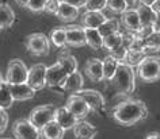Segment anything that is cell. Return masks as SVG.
Here are the masks:
<instances>
[{
	"instance_id": "obj_44",
	"label": "cell",
	"mask_w": 160,
	"mask_h": 139,
	"mask_svg": "<svg viewBox=\"0 0 160 139\" xmlns=\"http://www.w3.org/2000/svg\"><path fill=\"white\" fill-rule=\"evenodd\" d=\"M126 3L129 4V7H136V4H137V0H126Z\"/></svg>"
},
{
	"instance_id": "obj_26",
	"label": "cell",
	"mask_w": 160,
	"mask_h": 139,
	"mask_svg": "<svg viewBox=\"0 0 160 139\" xmlns=\"http://www.w3.org/2000/svg\"><path fill=\"white\" fill-rule=\"evenodd\" d=\"M15 22V12L7 3H0V30L8 29Z\"/></svg>"
},
{
	"instance_id": "obj_47",
	"label": "cell",
	"mask_w": 160,
	"mask_h": 139,
	"mask_svg": "<svg viewBox=\"0 0 160 139\" xmlns=\"http://www.w3.org/2000/svg\"><path fill=\"white\" fill-rule=\"evenodd\" d=\"M39 139H42V138H41V137H39Z\"/></svg>"
},
{
	"instance_id": "obj_11",
	"label": "cell",
	"mask_w": 160,
	"mask_h": 139,
	"mask_svg": "<svg viewBox=\"0 0 160 139\" xmlns=\"http://www.w3.org/2000/svg\"><path fill=\"white\" fill-rule=\"evenodd\" d=\"M67 33V45L72 47H82L86 46V31L84 27L78 25H68L65 26Z\"/></svg>"
},
{
	"instance_id": "obj_43",
	"label": "cell",
	"mask_w": 160,
	"mask_h": 139,
	"mask_svg": "<svg viewBox=\"0 0 160 139\" xmlns=\"http://www.w3.org/2000/svg\"><path fill=\"white\" fill-rule=\"evenodd\" d=\"M15 2H17V4H18V6H21V7H23V8H25L29 0H15Z\"/></svg>"
},
{
	"instance_id": "obj_14",
	"label": "cell",
	"mask_w": 160,
	"mask_h": 139,
	"mask_svg": "<svg viewBox=\"0 0 160 139\" xmlns=\"http://www.w3.org/2000/svg\"><path fill=\"white\" fill-rule=\"evenodd\" d=\"M84 73L87 77L94 82L103 81V63L99 58H90L87 59L84 65Z\"/></svg>"
},
{
	"instance_id": "obj_9",
	"label": "cell",
	"mask_w": 160,
	"mask_h": 139,
	"mask_svg": "<svg viewBox=\"0 0 160 139\" xmlns=\"http://www.w3.org/2000/svg\"><path fill=\"white\" fill-rule=\"evenodd\" d=\"M78 95L84 99L91 111L98 112V114L105 112L106 100L101 92H98V90H95V89H82L80 92H78Z\"/></svg>"
},
{
	"instance_id": "obj_20",
	"label": "cell",
	"mask_w": 160,
	"mask_h": 139,
	"mask_svg": "<svg viewBox=\"0 0 160 139\" xmlns=\"http://www.w3.org/2000/svg\"><path fill=\"white\" fill-rule=\"evenodd\" d=\"M83 84H84L83 74L80 72H75L72 74H68L61 88L65 90V92H69V93L73 95V93H78L83 89Z\"/></svg>"
},
{
	"instance_id": "obj_40",
	"label": "cell",
	"mask_w": 160,
	"mask_h": 139,
	"mask_svg": "<svg viewBox=\"0 0 160 139\" xmlns=\"http://www.w3.org/2000/svg\"><path fill=\"white\" fill-rule=\"evenodd\" d=\"M137 3L144 4V6H148V7H152L156 3V0H137Z\"/></svg>"
},
{
	"instance_id": "obj_7",
	"label": "cell",
	"mask_w": 160,
	"mask_h": 139,
	"mask_svg": "<svg viewBox=\"0 0 160 139\" xmlns=\"http://www.w3.org/2000/svg\"><path fill=\"white\" fill-rule=\"evenodd\" d=\"M12 134L17 139H39L41 134L37 127L29 122V119H18L12 124Z\"/></svg>"
},
{
	"instance_id": "obj_34",
	"label": "cell",
	"mask_w": 160,
	"mask_h": 139,
	"mask_svg": "<svg viewBox=\"0 0 160 139\" xmlns=\"http://www.w3.org/2000/svg\"><path fill=\"white\" fill-rule=\"evenodd\" d=\"M48 3H49V0H29L25 8L31 11V12L38 14V12H42V11H45Z\"/></svg>"
},
{
	"instance_id": "obj_45",
	"label": "cell",
	"mask_w": 160,
	"mask_h": 139,
	"mask_svg": "<svg viewBox=\"0 0 160 139\" xmlns=\"http://www.w3.org/2000/svg\"><path fill=\"white\" fill-rule=\"evenodd\" d=\"M4 78H3V74H2V72H0V89L3 88V86H4Z\"/></svg>"
},
{
	"instance_id": "obj_33",
	"label": "cell",
	"mask_w": 160,
	"mask_h": 139,
	"mask_svg": "<svg viewBox=\"0 0 160 139\" xmlns=\"http://www.w3.org/2000/svg\"><path fill=\"white\" fill-rule=\"evenodd\" d=\"M12 97H11V93L8 90V86L7 84H4L2 89H0V109H7L12 105Z\"/></svg>"
},
{
	"instance_id": "obj_37",
	"label": "cell",
	"mask_w": 160,
	"mask_h": 139,
	"mask_svg": "<svg viewBox=\"0 0 160 139\" xmlns=\"http://www.w3.org/2000/svg\"><path fill=\"white\" fill-rule=\"evenodd\" d=\"M8 126V114L6 109H0V134H3Z\"/></svg>"
},
{
	"instance_id": "obj_22",
	"label": "cell",
	"mask_w": 160,
	"mask_h": 139,
	"mask_svg": "<svg viewBox=\"0 0 160 139\" xmlns=\"http://www.w3.org/2000/svg\"><path fill=\"white\" fill-rule=\"evenodd\" d=\"M57 62L61 65V67L65 70L67 74H72V73L78 72V59L69 53L68 49H64L61 53L58 54Z\"/></svg>"
},
{
	"instance_id": "obj_29",
	"label": "cell",
	"mask_w": 160,
	"mask_h": 139,
	"mask_svg": "<svg viewBox=\"0 0 160 139\" xmlns=\"http://www.w3.org/2000/svg\"><path fill=\"white\" fill-rule=\"evenodd\" d=\"M50 42L53 43L56 47H65L67 45V33H65V26H58L54 27L53 30L50 31Z\"/></svg>"
},
{
	"instance_id": "obj_38",
	"label": "cell",
	"mask_w": 160,
	"mask_h": 139,
	"mask_svg": "<svg viewBox=\"0 0 160 139\" xmlns=\"http://www.w3.org/2000/svg\"><path fill=\"white\" fill-rule=\"evenodd\" d=\"M58 7H60V0H49V3L46 4V8L45 11L49 14H53L56 15L58 11Z\"/></svg>"
},
{
	"instance_id": "obj_28",
	"label": "cell",
	"mask_w": 160,
	"mask_h": 139,
	"mask_svg": "<svg viewBox=\"0 0 160 139\" xmlns=\"http://www.w3.org/2000/svg\"><path fill=\"white\" fill-rule=\"evenodd\" d=\"M86 31V42L91 49L101 50L103 47V37L98 29H84Z\"/></svg>"
},
{
	"instance_id": "obj_5",
	"label": "cell",
	"mask_w": 160,
	"mask_h": 139,
	"mask_svg": "<svg viewBox=\"0 0 160 139\" xmlns=\"http://www.w3.org/2000/svg\"><path fill=\"white\" fill-rule=\"evenodd\" d=\"M25 46L27 51L35 57H43L50 51V39L43 33H33L26 37Z\"/></svg>"
},
{
	"instance_id": "obj_32",
	"label": "cell",
	"mask_w": 160,
	"mask_h": 139,
	"mask_svg": "<svg viewBox=\"0 0 160 139\" xmlns=\"http://www.w3.org/2000/svg\"><path fill=\"white\" fill-rule=\"evenodd\" d=\"M106 8H109L114 14H123L130 7L126 3V0H107Z\"/></svg>"
},
{
	"instance_id": "obj_10",
	"label": "cell",
	"mask_w": 160,
	"mask_h": 139,
	"mask_svg": "<svg viewBox=\"0 0 160 139\" xmlns=\"http://www.w3.org/2000/svg\"><path fill=\"white\" fill-rule=\"evenodd\" d=\"M65 108L69 111L73 116L78 118L79 120H83V119H84L91 111L88 104L86 103V100L82 96H79L78 93L71 95V96L67 99Z\"/></svg>"
},
{
	"instance_id": "obj_3",
	"label": "cell",
	"mask_w": 160,
	"mask_h": 139,
	"mask_svg": "<svg viewBox=\"0 0 160 139\" xmlns=\"http://www.w3.org/2000/svg\"><path fill=\"white\" fill-rule=\"evenodd\" d=\"M137 76L144 82H155L160 80V57L148 54L137 66Z\"/></svg>"
},
{
	"instance_id": "obj_1",
	"label": "cell",
	"mask_w": 160,
	"mask_h": 139,
	"mask_svg": "<svg viewBox=\"0 0 160 139\" xmlns=\"http://www.w3.org/2000/svg\"><path fill=\"white\" fill-rule=\"evenodd\" d=\"M149 115L145 103L138 99H128L119 103L113 111V119L121 126H133L136 123L145 120Z\"/></svg>"
},
{
	"instance_id": "obj_13",
	"label": "cell",
	"mask_w": 160,
	"mask_h": 139,
	"mask_svg": "<svg viewBox=\"0 0 160 139\" xmlns=\"http://www.w3.org/2000/svg\"><path fill=\"white\" fill-rule=\"evenodd\" d=\"M107 19L109 18L103 11H86L80 18V22L84 29H99Z\"/></svg>"
},
{
	"instance_id": "obj_4",
	"label": "cell",
	"mask_w": 160,
	"mask_h": 139,
	"mask_svg": "<svg viewBox=\"0 0 160 139\" xmlns=\"http://www.w3.org/2000/svg\"><path fill=\"white\" fill-rule=\"evenodd\" d=\"M27 74H29V67L26 63L19 58L11 59L7 65V72L4 77V82L8 85L14 84H26Z\"/></svg>"
},
{
	"instance_id": "obj_6",
	"label": "cell",
	"mask_w": 160,
	"mask_h": 139,
	"mask_svg": "<svg viewBox=\"0 0 160 139\" xmlns=\"http://www.w3.org/2000/svg\"><path fill=\"white\" fill-rule=\"evenodd\" d=\"M54 114H56V107L52 104H45V105H39L31 111L29 115V122L34 127H37L38 130L43 128L48 123H50L52 120H54Z\"/></svg>"
},
{
	"instance_id": "obj_25",
	"label": "cell",
	"mask_w": 160,
	"mask_h": 139,
	"mask_svg": "<svg viewBox=\"0 0 160 139\" xmlns=\"http://www.w3.org/2000/svg\"><path fill=\"white\" fill-rule=\"evenodd\" d=\"M119 59L113 57V55H107L105 57V59H102V63H103V80L106 81H111L114 77L115 72H117V67L119 65Z\"/></svg>"
},
{
	"instance_id": "obj_36",
	"label": "cell",
	"mask_w": 160,
	"mask_h": 139,
	"mask_svg": "<svg viewBox=\"0 0 160 139\" xmlns=\"http://www.w3.org/2000/svg\"><path fill=\"white\" fill-rule=\"evenodd\" d=\"M107 0H87L86 11H103L106 8Z\"/></svg>"
},
{
	"instance_id": "obj_42",
	"label": "cell",
	"mask_w": 160,
	"mask_h": 139,
	"mask_svg": "<svg viewBox=\"0 0 160 139\" xmlns=\"http://www.w3.org/2000/svg\"><path fill=\"white\" fill-rule=\"evenodd\" d=\"M152 8L155 10V12L158 14V15H160V0H156V3L153 6H152Z\"/></svg>"
},
{
	"instance_id": "obj_31",
	"label": "cell",
	"mask_w": 160,
	"mask_h": 139,
	"mask_svg": "<svg viewBox=\"0 0 160 139\" xmlns=\"http://www.w3.org/2000/svg\"><path fill=\"white\" fill-rule=\"evenodd\" d=\"M122 33L123 31H118V33L111 34V35H109V37H105L103 38V47L109 50L110 53L114 51L122 42Z\"/></svg>"
},
{
	"instance_id": "obj_39",
	"label": "cell",
	"mask_w": 160,
	"mask_h": 139,
	"mask_svg": "<svg viewBox=\"0 0 160 139\" xmlns=\"http://www.w3.org/2000/svg\"><path fill=\"white\" fill-rule=\"evenodd\" d=\"M60 2L62 3H67V4H69L72 7H75V8H83V7H86V3L87 0H60Z\"/></svg>"
},
{
	"instance_id": "obj_15",
	"label": "cell",
	"mask_w": 160,
	"mask_h": 139,
	"mask_svg": "<svg viewBox=\"0 0 160 139\" xmlns=\"http://www.w3.org/2000/svg\"><path fill=\"white\" fill-rule=\"evenodd\" d=\"M54 120L58 123L60 127L67 131V130H73V127L76 126V123L79 122V119L73 116L69 111H68L65 107H60V108H56V114H54Z\"/></svg>"
},
{
	"instance_id": "obj_23",
	"label": "cell",
	"mask_w": 160,
	"mask_h": 139,
	"mask_svg": "<svg viewBox=\"0 0 160 139\" xmlns=\"http://www.w3.org/2000/svg\"><path fill=\"white\" fill-rule=\"evenodd\" d=\"M64 132L65 131L60 127V124L56 120H52L43 128L39 130V134H41L42 139H62Z\"/></svg>"
},
{
	"instance_id": "obj_30",
	"label": "cell",
	"mask_w": 160,
	"mask_h": 139,
	"mask_svg": "<svg viewBox=\"0 0 160 139\" xmlns=\"http://www.w3.org/2000/svg\"><path fill=\"white\" fill-rule=\"evenodd\" d=\"M119 29H121V22L115 18H110V19H107L98 30H99V33H101L102 37L105 38V37H109L111 34H115V33H118V31H121Z\"/></svg>"
},
{
	"instance_id": "obj_19",
	"label": "cell",
	"mask_w": 160,
	"mask_h": 139,
	"mask_svg": "<svg viewBox=\"0 0 160 139\" xmlns=\"http://www.w3.org/2000/svg\"><path fill=\"white\" fill-rule=\"evenodd\" d=\"M73 134L78 139H94L98 135V128L88 122L79 120L73 127Z\"/></svg>"
},
{
	"instance_id": "obj_21",
	"label": "cell",
	"mask_w": 160,
	"mask_h": 139,
	"mask_svg": "<svg viewBox=\"0 0 160 139\" xmlns=\"http://www.w3.org/2000/svg\"><path fill=\"white\" fill-rule=\"evenodd\" d=\"M134 41H136V34L134 33H130V31H123V33H122V42H121V45H119L114 51H111L110 54L113 55V57L118 58L119 61H122V58H123V55L126 54V51L133 47Z\"/></svg>"
},
{
	"instance_id": "obj_41",
	"label": "cell",
	"mask_w": 160,
	"mask_h": 139,
	"mask_svg": "<svg viewBox=\"0 0 160 139\" xmlns=\"http://www.w3.org/2000/svg\"><path fill=\"white\" fill-rule=\"evenodd\" d=\"M145 139H160V134L159 132H151V134H148Z\"/></svg>"
},
{
	"instance_id": "obj_12",
	"label": "cell",
	"mask_w": 160,
	"mask_h": 139,
	"mask_svg": "<svg viewBox=\"0 0 160 139\" xmlns=\"http://www.w3.org/2000/svg\"><path fill=\"white\" fill-rule=\"evenodd\" d=\"M68 74L65 73V70L62 69L58 62L53 63L49 67H46V86H50V88L62 86Z\"/></svg>"
},
{
	"instance_id": "obj_16",
	"label": "cell",
	"mask_w": 160,
	"mask_h": 139,
	"mask_svg": "<svg viewBox=\"0 0 160 139\" xmlns=\"http://www.w3.org/2000/svg\"><path fill=\"white\" fill-rule=\"evenodd\" d=\"M8 90L11 93L14 101H25V100H30L35 96V90L33 88H30L27 84H14V85H8Z\"/></svg>"
},
{
	"instance_id": "obj_27",
	"label": "cell",
	"mask_w": 160,
	"mask_h": 139,
	"mask_svg": "<svg viewBox=\"0 0 160 139\" xmlns=\"http://www.w3.org/2000/svg\"><path fill=\"white\" fill-rule=\"evenodd\" d=\"M147 53L144 51L142 49H137V47H132V49H129L126 51V54L123 55L122 61L128 63V65L133 66V67H137L140 65V62L142 61L144 58L147 57Z\"/></svg>"
},
{
	"instance_id": "obj_8",
	"label": "cell",
	"mask_w": 160,
	"mask_h": 139,
	"mask_svg": "<svg viewBox=\"0 0 160 139\" xmlns=\"http://www.w3.org/2000/svg\"><path fill=\"white\" fill-rule=\"evenodd\" d=\"M26 84L33 88L35 92L41 90L46 86V66L43 63H35L29 67V74H27Z\"/></svg>"
},
{
	"instance_id": "obj_18",
	"label": "cell",
	"mask_w": 160,
	"mask_h": 139,
	"mask_svg": "<svg viewBox=\"0 0 160 139\" xmlns=\"http://www.w3.org/2000/svg\"><path fill=\"white\" fill-rule=\"evenodd\" d=\"M121 23L125 27V31H130V33L138 31L140 27H141V22H140L136 8H129L123 14H121Z\"/></svg>"
},
{
	"instance_id": "obj_2",
	"label": "cell",
	"mask_w": 160,
	"mask_h": 139,
	"mask_svg": "<svg viewBox=\"0 0 160 139\" xmlns=\"http://www.w3.org/2000/svg\"><path fill=\"white\" fill-rule=\"evenodd\" d=\"M121 95H132L136 89V70L123 61L119 62L113 80L110 81Z\"/></svg>"
},
{
	"instance_id": "obj_17",
	"label": "cell",
	"mask_w": 160,
	"mask_h": 139,
	"mask_svg": "<svg viewBox=\"0 0 160 139\" xmlns=\"http://www.w3.org/2000/svg\"><path fill=\"white\" fill-rule=\"evenodd\" d=\"M136 11L138 14V18H140V22H141V27L144 26H152V25H159L158 21H159V15L155 12V10L152 7H148V6H144V4H140L137 3L136 4Z\"/></svg>"
},
{
	"instance_id": "obj_24",
	"label": "cell",
	"mask_w": 160,
	"mask_h": 139,
	"mask_svg": "<svg viewBox=\"0 0 160 139\" xmlns=\"http://www.w3.org/2000/svg\"><path fill=\"white\" fill-rule=\"evenodd\" d=\"M56 16L62 22H73L79 18V10L69 4H67V3L60 2V7H58V11H57V14H56Z\"/></svg>"
},
{
	"instance_id": "obj_46",
	"label": "cell",
	"mask_w": 160,
	"mask_h": 139,
	"mask_svg": "<svg viewBox=\"0 0 160 139\" xmlns=\"http://www.w3.org/2000/svg\"><path fill=\"white\" fill-rule=\"evenodd\" d=\"M2 139H11V138H2Z\"/></svg>"
},
{
	"instance_id": "obj_35",
	"label": "cell",
	"mask_w": 160,
	"mask_h": 139,
	"mask_svg": "<svg viewBox=\"0 0 160 139\" xmlns=\"http://www.w3.org/2000/svg\"><path fill=\"white\" fill-rule=\"evenodd\" d=\"M158 30H160L159 25H152V26H144V27H140L138 31H136V37L140 38V39H145L147 37H149L153 33H156Z\"/></svg>"
}]
</instances>
